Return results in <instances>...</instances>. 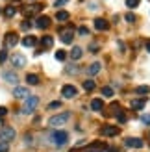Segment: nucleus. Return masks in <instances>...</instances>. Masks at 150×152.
Instances as JSON below:
<instances>
[{"mask_svg":"<svg viewBox=\"0 0 150 152\" xmlns=\"http://www.w3.org/2000/svg\"><path fill=\"white\" fill-rule=\"evenodd\" d=\"M37 104H39V98L30 95L26 100H24V106H22V113H26V115H30V113H33V110L37 108Z\"/></svg>","mask_w":150,"mask_h":152,"instance_id":"1","label":"nucleus"},{"mask_svg":"<svg viewBox=\"0 0 150 152\" xmlns=\"http://www.w3.org/2000/svg\"><path fill=\"white\" fill-rule=\"evenodd\" d=\"M69 117H71V113H59V115H54V117H50V121H48V124L50 126H61V124H65L67 121H69Z\"/></svg>","mask_w":150,"mask_h":152,"instance_id":"2","label":"nucleus"},{"mask_svg":"<svg viewBox=\"0 0 150 152\" xmlns=\"http://www.w3.org/2000/svg\"><path fill=\"white\" fill-rule=\"evenodd\" d=\"M15 139V130L9 126H4V128H0V141L2 143H9Z\"/></svg>","mask_w":150,"mask_h":152,"instance_id":"3","label":"nucleus"},{"mask_svg":"<svg viewBox=\"0 0 150 152\" xmlns=\"http://www.w3.org/2000/svg\"><path fill=\"white\" fill-rule=\"evenodd\" d=\"M67 139H69L67 132H63V130H56V132H52V141H54L58 147H63L65 143H67Z\"/></svg>","mask_w":150,"mask_h":152,"instance_id":"4","label":"nucleus"},{"mask_svg":"<svg viewBox=\"0 0 150 152\" xmlns=\"http://www.w3.org/2000/svg\"><path fill=\"white\" fill-rule=\"evenodd\" d=\"M20 11L24 17H32V15H37L39 11H43V6L41 4H33V6H24L20 7Z\"/></svg>","mask_w":150,"mask_h":152,"instance_id":"5","label":"nucleus"},{"mask_svg":"<svg viewBox=\"0 0 150 152\" xmlns=\"http://www.w3.org/2000/svg\"><path fill=\"white\" fill-rule=\"evenodd\" d=\"M72 39H74V28H72V26H69V28L61 30V41H63L65 45L72 43Z\"/></svg>","mask_w":150,"mask_h":152,"instance_id":"6","label":"nucleus"},{"mask_svg":"<svg viewBox=\"0 0 150 152\" xmlns=\"http://www.w3.org/2000/svg\"><path fill=\"white\" fill-rule=\"evenodd\" d=\"M124 145L132 147V148H143V139H139V137H126Z\"/></svg>","mask_w":150,"mask_h":152,"instance_id":"7","label":"nucleus"},{"mask_svg":"<svg viewBox=\"0 0 150 152\" xmlns=\"http://www.w3.org/2000/svg\"><path fill=\"white\" fill-rule=\"evenodd\" d=\"M13 96L26 100V98L30 96V91H28V87H15V89H13Z\"/></svg>","mask_w":150,"mask_h":152,"instance_id":"8","label":"nucleus"},{"mask_svg":"<svg viewBox=\"0 0 150 152\" xmlns=\"http://www.w3.org/2000/svg\"><path fill=\"white\" fill-rule=\"evenodd\" d=\"M76 93H78V91H76V87H74V86H63V89H61V95L65 98H74V96H76Z\"/></svg>","mask_w":150,"mask_h":152,"instance_id":"9","label":"nucleus"},{"mask_svg":"<svg viewBox=\"0 0 150 152\" xmlns=\"http://www.w3.org/2000/svg\"><path fill=\"white\" fill-rule=\"evenodd\" d=\"M119 128L117 126H109V124H106V126H102V130H100V134L102 135H119Z\"/></svg>","mask_w":150,"mask_h":152,"instance_id":"10","label":"nucleus"},{"mask_svg":"<svg viewBox=\"0 0 150 152\" xmlns=\"http://www.w3.org/2000/svg\"><path fill=\"white\" fill-rule=\"evenodd\" d=\"M35 26L41 28V30H47L50 26V17H47V15H43V17H39L35 20Z\"/></svg>","mask_w":150,"mask_h":152,"instance_id":"11","label":"nucleus"},{"mask_svg":"<svg viewBox=\"0 0 150 152\" xmlns=\"http://www.w3.org/2000/svg\"><path fill=\"white\" fill-rule=\"evenodd\" d=\"M11 63H13L15 67H24V65H26V58L22 56V54H13V56H11Z\"/></svg>","mask_w":150,"mask_h":152,"instance_id":"12","label":"nucleus"},{"mask_svg":"<svg viewBox=\"0 0 150 152\" xmlns=\"http://www.w3.org/2000/svg\"><path fill=\"white\" fill-rule=\"evenodd\" d=\"M100 69H102V65H100L98 61H95V63H91V65H89L87 69H85V72H87L89 76H95V74H98V72H100Z\"/></svg>","mask_w":150,"mask_h":152,"instance_id":"13","label":"nucleus"},{"mask_svg":"<svg viewBox=\"0 0 150 152\" xmlns=\"http://www.w3.org/2000/svg\"><path fill=\"white\" fill-rule=\"evenodd\" d=\"M95 28L100 30V32H106V30L109 28V22L106 19H95Z\"/></svg>","mask_w":150,"mask_h":152,"instance_id":"14","label":"nucleus"},{"mask_svg":"<svg viewBox=\"0 0 150 152\" xmlns=\"http://www.w3.org/2000/svg\"><path fill=\"white\" fill-rule=\"evenodd\" d=\"M17 43H19V35L15 32H9L6 35V45H7V47H15Z\"/></svg>","mask_w":150,"mask_h":152,"instance_id":"15","label":"nucleus"},{"mask_svg":"<svg viewBox=\"0 0 150 152\" xmlns=\"http://www.w3.org/2000/svg\"><path fill=\"white\" fill-rule=\"evenodd\" d=\"M104 150H106V145L102 141H96L93 145H89V148H87V152H104Z\"/></svg>","mask_w":150,"mask_h":152,"instance_id":"16","label":"nucleus"},{"mask_svg":"<svg viewBox=\"0 0 150 152\" xmlns=\"http://www.w3.org/2000/svg\"><path fill=\"white\" fill-rule=\"evenodd\" d=\"M146 106V98H135V100H132V108L133 110H143Z\"/></svg>","mask_w":150,"mask_h":152,"instance_id":"17","label":"nucleus"},{"mask_svg":"<svg viewBox=\"0 0 150 152\" xmlns=\"http://www.w3.org/2000/svg\"><path fill=\"white\" fill-rule=\"evenodd\" d=\"M52 45H54V37H50V35L41 37V47H43V48H50Z\"/></svg>","mask_w":150,"mask_h":152,"instance_id":"18","label":"nucleus"},{"mask_svg":"<svg viewBox=\"0 0 150 152\" xmlns=\"http://www.w3.org/2000/svg\"><path fill=\"white\" fill-rule=\"evenodd\" d=\"M4 80L9 82V83H17L19 82V76L15 74V72H4Z\"/></svg>","mask_w":150,"mask_h":152,"instance_id":"19","label":"nucleus"},{"mask_svg":"<svg viewBox=\"0 0 150 152\" xmlns=\"http://www.w3.org/2000/svg\"><path fill=\"white\" fill-rule=\"evenodd\" d=\"M91 110H93V111H100V110H104V102L100 100V98H95V100L91 102Z\"/></svg>","mask_w":150,"mask_h":152,"instance_id":"20","label":"nucleus"},{"mask_svg":"<svg viewBox=\"0 0 150 152\" xmlns=\"http://www.w3.org/2000/svg\"><path fill=\"white\" fill-rule=\"evenodd\" d=\"M35 43H37V39L33 35H26L24 39H22V45H24V47H35Z\"/></svg>","mask_w":150,"mask_h":152,"instance_id":"21","label":"nucleus"},{"mask_svg":"<svg viewBox=\"0 0 150 152\" xmlns=\"http://www.w3.org/2000/svg\"><path fill=\"white\" fill-rule=\"evenodd\" d=\"M82 54H84V50H82L80 47H74V48L71 50V58H72V59H80Z\"/></svg>","mask_w":150,"mask_h":152,"instance_id":"22","label":"nucleus"},{"mask_svg":"<svg viewBox=\"0 0 150 152\" xmlns=\"http://www.w3.org/2000/svg\"><path fill=\"white\" fill-rule=\"evenodd\" d=\"M26 82L30 83V86H37V83H39V76H37V74H28Z\"/></svg>","mask_w":150,"mask_h":152,"instance_id":"23","label":"nucleus"},{"mask_svg":"<svg viewBox=\"0 0 150 152\" xmlns=\"http://www.w3.org/2000/svg\"><path fill=\"white\" fill-rule=\"evenodd\" d=\"M15 13H17V7H15V6H7L6 10H4V15H6L7 19H11Z\"/></svg>","mask_w":150,"mask_h":152,"instance_id":"24","label":"nucleus"},{"mask_svg":"<svg viewBox=\"0 0 150 152\" xmlns=\"http://www.w3.org/2000/svg\"><path fill=\"white\" fill-rule=\"evenodd\" d=\"M95 87H96V83H95L93 80H85V82H84V89H85V91H93Z\"/></svg>","mask_w":150,"mask_h":152,"instance_id":"25","label":"nucleus"},{"mask_svg":"<svg viewBox=\"0 0 150 152\" xmlns=\"http://www.w3.org/2000/svg\"><path fill=\"white\" fill-rule=\"evenodd\" d=\"M135 93H137V95H148V93H150V87H148V86H139V87L135 89Z\"/></svg>","mask_w":150,"mask_h":152,"instance_id":"26","label":"nucleus"},{"mask_svg":"<svg viewBox=\"0 0 150 152\" xmlns=\"http://www.w3.org/2000/svg\"><path fill=\"white\" fill-rule=\"evenodd\" d=\"M56 19L58 20H69V13H67V11H58L56 13Z\"/></svg>","mask_w":150,"mask_h":152,"instance_id":"27","label":"nucleus"},{"mask_svg":"<svg viewBox=\"0 0 150 152\" xmlns=\"http://www.w3.org/2000/svg\"><path fill=\"white\" fill-rule=\"evenodd\" d=\"M115 115H117V121H119V123H126V115H124V111H115Z\"/></svg>","mask_w":150,"mask_h":152,"instance_id":"28","label":"nucleus"},{"mask_svg":"<svg viewBox=\"0 0 150 152\" xmlns=\"http://www.w3.org/2000/svg\"><path fill=\"white\" fill-rule=\"evenodd\" d=\"M65 58H67V54H65V50H58V52H56V59H58V61H63Z\"/></svg>","mask_w":150,"mask_h":152,"instance_id":"29","label":"nucleus"},{"mask_svg":"<svg viewBox=\"0 0 150 152\" xmlns=\"http://www.w3.org/2000/svg\"><path fill=\"white\" fill-rule=\"evenodd\" d=\"M102 95L104 96H113V89H111V87H104L102 89Z\"/></svg>","mask_w":150,"mask_h":152,"instance_id":"30","label":"nucleus"},{"mask_svg":"<svg viewBox=\"0 0 150 152\" xmlns=\"http://www.w3.org/2000/svg\"><path fill=\"white\" fill-rule=\"evenodd\" d=\"M139 2H141V0H126V6H128V7H137Z\"/></svg>","mask_w":150,"mask_h":152,"instance_id":"31","label":"nucleus"},{"mask_svg":"<svg viewBox=\"0 0 150 152\" xmlns=\"http://www.w3.org/2000/svg\"><path fill=\"white\" fill-rule=\"evenodd\" d=\"M0 152H9V143H2V141H0Z\"/></svg>","mask_w":150,"mask_h":152,"instance_id":"32","label":"nucleus"},{"mask_svg":"<svg viewBox=\"0 0 150 152\" xmlns=\"http://www.w3.org/2000/svg\"><path fill=\"white\" fill-rule=\"evenodd\" d=\"M124 19H126V22H135V15H133V13H126Z\"/></svg>","mask_w":150,"mask_h":152,"instance_id":"33","label":"nucleus"},{"mask_svg":"<svg viewBox=\"0 0 150 152\" xmlns=\"http://www.w3.org/2000/svg\"><path fill=\"white\" fill-rule=\"evenodd\" d=\"M6 59H7V52L6 50H0V63H4Z\"/></svg>","mask_w":150,"mask_h":152,"instance_id":"34","label":"nucleus"},{"mask_svg":"<svg viewBox=\"0 0 150 152\" xmlns=\"http://www.w3.org/2000/svg\"><path fill=\"white\" fill-rule=\"evenodd\" d=\"M59 106H61V102H50L48 104V110H58Z\"/></svg>","mask_w":150,"mask_h":152,"instance_id":"35","label":"nucleus"},{"mask_svg":"<svg viewBox=\"0 0 150 152\" xmlns=\"http://www.w3.org/2000/svg\"><path fill=\"white\" fill-rule=\"evenodd\" d=\"M20 28H22V30H30V28H32V24H30V20H22Z\"/></svg>","mask_w":150,"mask_h":152,"instance_id":"36","label":"nucleus"},{"mask_svg":"<svg viewBox=\"0 0 150 152\" xmlns=\"http://www.w3.org/2000/svg\"><path fill=\"white\" fill-rule=\"evenodd\" d=\"M78 34H80V35H87V34H89V30H87L85 26H80V28H78Z\"/></svg>","mask_w":150,"mask_h":152,"instance_id":"37","label":"nucleus"},{"mask_svg":"<svg viewBox=\"0 0 150 152\" xmlns=\"http://www.w3.org/2000/svg\"><path fill=\"white\" fill-rule=\"evenodd\" d=\"M141 121H143V124H150V113H148V115H143Z\"/></svg>","mask_w":150,"mask_h":152,"instance_id":"38","label":"nucleus"},{"mask_svg":"<svg viewBox=\"0 0 150 152\" xmlns=\"http://www.w3.org/2000/svg\"><path fill=\"white\" fill-rule=\"evenodd\" d=\"M67 2H69V0H56V4H54V6H56V7H59V6H65Z\"/></svg>","mask_w":150,"mask_h":152,"instance_id":"39","label":"nucleus"},{"mask_svg":"<svg viewBox=\"0 0 150 152\" xmlns=\"http://www.w3.org/2000/svg\"><path fill=\"white\" fill-rule=\"evenodd\" d=\"M6 113H7V108H4V106H2V108H0V117H4Z\"/></svg>","mask_w":150,"mask_h":152,"instance_id":"40","label":"nucleus"},{"mask_svg":"<svg viewBox=\"0 0 150 152\" xmlns=\"http://www.w3.org/2000/svg\"><path fill=\"white\" fill-rule=\"evenodd\" d=\"M146 50L150 52V41H146Z\"/></svg>","mask_w":150,"mask_h":152,"instance_id":"41","label":"nucleus"},{"mask_svg":"<svg viewBox=\"0 0 150 152\" xmlns=\"http://www.w3.org/2000/svg\"><path fill=\"white\" fill-rule=\"evenodd\" d=\"M71 152H80V150H78V148H74V150H71Z\"/></svg>","mask_w":150,"mask_h":152,"instance_id":"42","label":"nucleus"}]
</instances>
